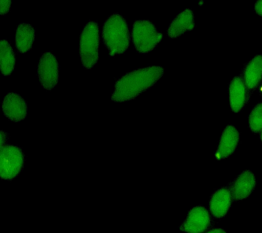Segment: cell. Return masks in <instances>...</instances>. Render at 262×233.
Returning <instances> with one entry per match:
<instances>
[{
    "mask_svg": "<svg viewBox=\"0 0 262 233\" xmlns=\"http://www.w3.org/2000/svg\"><path fill=\"white\" fill-rule=\"evenodd\" d=\"M229 95L231 110L234 112L241 111L249 97L243 77L235 76L231 81L229 87Z\"/></svg>",
    "mask_w": 262,
    "mask_h": 233,
    "instance_id": "7c38bea8",
    "label": "cell"
},
{
    "mask_svg": "<svg viewBox=\"0 0 262 233\" xmlns=\"http://www.w3.org/2000/svg\"><path fill=\"white\" fill-rule=\"evenodd\" d=\"M26 153L17 145L7 144L0 147V178L12 181L21 174L26 164Z\"/></svg>",
    "mask_w": 262,
    "mask_h": 233,
    "instance_id": "277c9868",
    "label": "cell"
},
{
    "mask_svg": "<svg viewBox=\"0 0 262 233\" xmlns=\"http://www.w3.org/2000/svg\"><path fill=\"white\" fill-rule=\"evenodd\" d=\"M37 76L42 87L51 91L56 87L59 79V65L53 53L47 52L41 56L37 68Z\"/></svg>",
    "mask_w": 262,
    "mask_h": 233,
    "instance_id": "8992f818",
    "label": "cell"
},
{
    "mask_svg": "<svg viewBox=\"0 0 262 233\" xmlns=\"http://www.w3.org/2000/svg\"><path fill=\"white\" fill-rule=\"evenodd\" d=\"M194 27L193 11L186 9L178 14L170 24L167 29V34L169 37L176 38L188 30H191Z\"/></svg>",
    "mask_w": 262,
    "mask_h": 233,
    "instance_id": "5bb4252c",
    "label": "cell"
},
{
    "mask_svg": "<svg viewBox=\"0 0 262 233\" xmlns=\"http://www.w3.org/2000/svg\"><path fill=\"white\" fill-rule=\"evenodd\" d=\"M102 38L111 56L124 54L130 46L128 24L122 15L113 14L102 25Z\"/></svg>",
    "mask_w": 262,
    "mask_h": 233,
    "instance_id": "7a4b0ae2",
    "label": "cell"
},
{
    "mask_svg": "<svg viewBox=\"0 0 262 233\" xmlns=\"http://www.w3.org/2000/svg\"><path fill=\"white\" fill-rule=\"evenodd\" d=\"M205 233H227V232L223 228H213Z\"/></svg>",
    "mask_w": 262,
    "mask_h": 233,
    "instance_id": "44dd1931",
    "label": "cell"
},
{
    "mask_svg": "<svg viewBox=\"0 0 262 233\" xmlns=\"http://www.w3.org/2000/svg\"><path fill=\"white\" fill-rule=\"evenodd\" d=\"M1 73L4 77L11 74L14 70L16 53L7 40H1Z\"/></svg>",
    "mask_w": 262,
    "mask_h": 233,
    "instance_id": "2e32d148",
    "label": "cell"
},
{
    "mask_svg": "<svg viewBox=\"0 0 262 233\" xmlns=\"http://www.w3.org/2000/svg\"><path fill=\"white\" fill-rule=\"evenodd\" d=\"M2 112L10 121L18 122L28 116V103L20 95L8 93L2 101Z\"/></svg>",
    "mask_w": 262,
    "mask_h": 233,
    "instance_id": "ba28073f",
    "label": "cell"
},
{
    "mask_svg": "<svg viewBox=\"0 0 262 233\" xmlns=\"http://www.w3.org/2000/svg\"><path fill=\"white\" fill-rule=\"evenodd\" d=\"M261 91H262V87H261Z\"/></svg>",
    "mask_w": 262,
    "mask_h": 233,
    "instance_id": "603a6c76",
    "label": "cell"
},
{
    "mask_svg": "<svg viewBox=\"0 0 262 233\" xmlns=\"http://www.w3.org/2000/svg\"><path fill=\"white\" fill-rule=\"evenodd\" d=\"M239 134L234 126L229 124L221 134L215 157L217 159H225L233 154L238 144Z\"/></svg>",
    "mask_w": 262,
    "mask_h": 233,
    "instance_id": "8fae6325",
    "label": "cell"
},
{
    "mask_svg": "<svg viewBox=\"0 0 262 233\" xmlns=\"http://www.w3.org/2000/svg\"><path fill=\"white\" fill-rule=\"evenodd\" d=\"M260 140H261L262 143V130L261 131V134H260Z\"/></svg>",
    "mask_w": 262,
    "mask_h": 233,
    "instance_id": "7402d4cb",
    "label": "cell"
},
{
    "mask_svg": "<svg viewBox=\"0 0 262 233\" xmlns=\"http://www.w3.org/2000/svg\"><path fill=\"white\" fill-rule=\"evenodd\" d=\"M211 223L210 213L203 206H196L188 212L185 220L179 226L185 233H203Z\"/></svg>",
    "mask_w": 262,
    "mask_h": 233,
    "instance_id": "52a82bcc",
    "label": "cell"
},
{
    "mask_svg": "<svg viewBox=\"0 0 262 233\" xmlns=\"http://www.w3.org/2000/svg\"><path fill=\"white\" fill-rule=\"evenodd\" d=\"M163 73L164 69L161 66L143 67L126 73L116 81L112 101L126 102L135 99L155 85Z\"/></svg>",
    "mask_w": 262,
    "mask_h": 233,
    "instance_id": "6da1fadb",
    "label": "cell"
},
{
    "mask_svg": "<svg viewBox=\"0 0 262 233\" xmlns=\"http://www.w3.org/2000/svg\"><path fill=\"white\" fill-rule=\"evenodd\" d=\"M12 1H7V0H1L0 1V14L2 16L6 15L9 12L10 7H11Z\"/></svg>",
    "mask_w": 262,
    "mask_h": 233,
    "instance_id": "ac0fdd59",
    "label": "cell"
},
{
    "mask_svg": "<svg viewBox=\"0 0 262 233\" xmlns=\"http://www.w3.org/2000/svg\"><path fill=\"white\" fill-rule=\"evenodd\" d=\"M1 140H0V147L4 146V145L7 144L8 140H9V136L7 133L4 131H1Z\"/></svg>",
    "mask_w": 262,
    "mask_h": 233,
    "instance_id": "d6986e66",
    "label": "cell"
},
{
    "mask_svg": "<svg viewBox=\"0 0 262 233\" xmlns=\"http://www.w3.org/2000/svg\"><path fill=\"white\" fill-rule=\"evenodd\" d=\"M36 32L34 26L30 24L20 23L16 28L15 47L20 54H26L32 48Z\"/></svg>",
    "mask_w": 262,
    "mask_h": 233,
    "instance_id": "9a60e30c",
    "label": "cell"
},
{
    "mask_svg": "<svg viewBox=\"0 0 262 233\" xmlns=\"http://www.w3.org/2000/svg\"><path fill=\"white\" fill-rule=\"evenodd\" d=\"M100 43L99 25L96 22L90 21L80 35L79 56L84 68L91 69L97 64Z\"/></svg>",
    "mask_w": 262,
    "mask_h": 233,
    "instance_id": "3957f363",
    "label": "cell"
},
{
    "mask_svg": "<svg viewBox=\"0 0 262 233\" xmlns=\"http://www.w3.org/2000/svg\"><path fill=\"white\" fill-rule=\"evenodd\" d=\"M231 192L227 187L220 188L212 194L209 201V210L214 218H224L232 204Z\"/></svg>",
    "mask_w": 262,
    "mask_h": 233,
    "instance_id": "30bf717a",
    "label": "cell"
},
{
    "mask_svg": "<svg viewBox=\"0 0 262 233\" xmlns=\"http://www.w3.org/2000/svg\"><path fill=\"white\" fill-rule=\"evenodd\" d=\"M255 9L256 13L262 16V0L256 2L255 4Z\"/></svg>",
    "mask_w": 262,
    "mask_h": 233,
    "instance_id": "ffe728a7",
    "label": "cell"
},
{
    "mask_svg": "<svg viewBox=\"0 0 262 233\" xmlns=\"http://www.w3.org/2000/svg\"><path fill=\"white\" fill-rule=\"evenodd\" d=\"M242 77L248 91H254L262 79V55H257L245 65Z\"/></svg>",
    "mask_w": 262,
    "mask_h": 233,
    "instance_id": "4fadbf2b",
    "label": "cell"
},
{
    "mask_svg": "<svg viewBox=\"0 0 262 233\" xmlns=\"http://www.w3.org/2000/svg\"><path fill=\"white\" fill-rule=\"evenodd\" d=\"M249 125L253 133L262 130V102L258 103L252 109L249 115Z\"/></svg>",
    "mask_w": 262,
    "mask_h": 233,
    "instance_id": "e0dca14e",
    "label": "cell"
},
{
    "mask_svg": "<svg viewBox=\"0 0 262 233\" xmlns=\"http://www.w3.org/2000/svg\"><path fill=\"white\" fill-rule=\"evenodd\" d=\"M256 178L253 172L247 170L242 172L228 184V188L233 200L238 201L246 199L255 189Z\"/></svg>",
    "mask_w": 262,
    "mask_h": 233,
    "instance_id": "9c48e42d",
    "label": "cell"
},
{
    "mask_svg": "<svg viewBox=\"0 0 262 233\" xmlns=\"http://www.w3.org/2000/svg\"><path fill=\"white\" fill-rule=\"evenodd\" d=\"M163 33L158 31L149 20H136L133 24L132 41L135 48L141 54H146L161 41Z\"/></svg>",
    "mask_w": 262,
    "mask_h": 233,
    "instance_id": "5b68a950",
    "label": "cell"
}]
</instances>
